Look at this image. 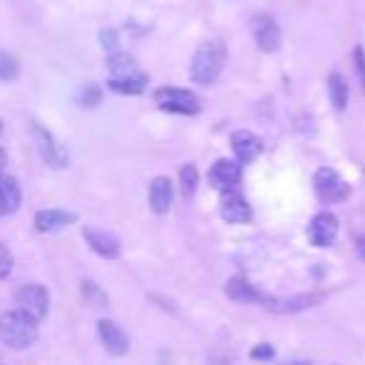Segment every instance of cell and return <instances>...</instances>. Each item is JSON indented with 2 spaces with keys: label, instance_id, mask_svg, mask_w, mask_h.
I'll list each match as a JSON object with an SVG mask.
<instances>
[{
  "label": "cell",
  "instance_id": "cell-18",
  "mask_svg": "<svg viewBox=\"0 0 365 365\" xmlns=\"http://www.w3.org/2000/svg\"><path fill=\"white\" fill-rule=\"evenodd\" d=\"M225 295L235 303H263L265 295L243 278H230L225 283Z\"/></svg>",
  "mask_w": 365,
  "mask_h": 365
},
{
  "label": "cell",
  "instance_id": "cell-33",
  "mask_svg": "<svg viewBox=\"0 0 365 365\" xmlns=\"http://www.w3.org/2000/svg\"><path fill=\"white\" fill-rule=\"evenodd\" d=\"M3 130H6V125H3V120H0V135H3Z\"/></svg>",
  "mask_w": 365,
  "mask_h": 365
},
{
  "label": "cell",
  "instance_id": "cell-11",
  "mask_svg": "<svg viewBox=\"0 0 365 365\" xmlns=\"http://www.w3.org/2000/svg\"><path fill=\"white\" fill-rule=\"evenodd\" d=\"M33 133H36V138H38V148H41L43 160L51 168H66L68 150L56 140V135H53L51 130H46L43 125H38V123H33Z\"/></svg>",
  "mask_w": 365,
  "mask_h": 365
},
{
  "label": "cell",
  "instance_id": "cell-4",
  "mask_svg": "<svg viewBox=\"0 0 365 365\" xmlns=\"http://www.w3.org/2000/svg\"><path fill=\"white\" fill-rule=\"evenodd\" d=\"M315 195H318L323 203H343L350 195V185L340 178L338 170L333 168H320L313 178Z\"/></svg>",
  "mask_w": 365,
  "mask_h": 365
},
{
  "label": "cell",
  "instance_id": "cell-29",
  "mask_svg": "<svg viewBox=\"0 0 365 365\" xmlns=\"http://www.w3.org/2000/svg\"><path fill=\"white\" fill-rule=\"evenodd\" d=\"M355 68L360 73V81H363V88H365V56H363V48H355Z\"/></svg>",
  "mask_w": 365,
  "mask_h": 365
},
{
  "label": "cell",
  "instance_id": "cell-24",
  "mask_svg": "<svg viewBox=\"0 0 365 365\" xmlns=\"http://www.w3.org/2000/svg\"><path fill=\"white\" fill-rule=\"evenodd\" d=\"M195 188H198V168L193 163H188V165L180 168V190L188 198V195L195 193Z\"/></svg>",
  "mask_w": 365,
  "mask_h": 365
},
{
  "label": "cell",
  "instance_id": "cell-12",
  "mask_svg": "<svg viewBox=\"0 0 365 365\" xmlns=\"http://www.w3.org/2000/svg\"><path fill=\"white\" fill-rule=\"evenodd\" d=\"M98 335H101L103 348H106L108 355H113V358H120V355H125L128 348H130L128 335L123 333V328L115 320H108V318L98 320Z\"/></svg>",
  "mask_w": 365,
  "mask_h": 365
},
{
  "label": "cell",
  "instance_id": "cell-27",
  "mask_svg": "<svg viewBox=\"0 0 365 365\" xmlns=\"http://www.w3.org/2000/svg\"><path fill=\"white\" fill-rule=\"evenodd\" d=\"M250 358L258 360V363H268V360H273V358H275L273 345H270V343H258L253 350H250Z\"/></svg>",
  "mask_w": 365,
  "mask_h": 365
},
{
  "label": "cell",
  "instance_id": "cell-3",
  "mask_svg": "<svg viewBox=\"0 0 365 365\" xmlns=\"http://www.w3.org/2000/svg\"><path fill=\"white\" fill-rule=\"evenodd\" d=\"M153 98L160 110L178 113V115H195L200 110V98L182 88H158Z\"/></svg>",
  "mask_w": 365,
  "mask_h": 365
},
{
  "label": "cell",
  "instance_id": "cell-2",
  "mask_svg": "<svg viewBox=\"0 0 365 365\" xmlns=\"http://www.w3.org/2000/svg\"><path fill=\"white\" fill-rule=\"evenodd\" d=\"M225 66V48L218 41H208L193 53L190 61V78L198 86H213Z\"/></svg>",
  "mask_w": 365,
  "mask_h": 365
},
{
  "label": "cell",
  "instance_id": "cell-20",
  "mask_svg": "<svg viewBox=\"0 0 365 365\" xmlns=\"http://www.w3.org/2000/svg\"><path fill=\"white\" fill-rule=\"evenodd\" d=\"M325 86H328V98L330 103H333L335 110H345V106H348V81H345L340 73H330L328 81H325Z\"/></svg>",
  "mask_w": 365,
  "mask_h": 365
},
{
  "label": "cell",
  "instance_id": "cell-7",
  "mask_svg": "<svg viewBox=\"0 0 365 365\" xmlns=\"http://www.w3.org/2000/svg\"><path fill=\"white\" fill-rule=\"evenodd\" d=\"M240 180H243V165L235 160L220 158L208 170V182L215 190H220V193H225V190H238Z\"/></svg>",
  "mask_w": 365,
  "mask_h": 365
},
{
  "label": "cell",
  "instance_id": "cell-1",
  "mask_svg": "<svg viewBox=\"0 0 365 365\" xmlns=\"http://www.w3.org/2000/svg\"><path fill=\"white\" fill-rule=\"evenodd\" d=\"M0 340L13 350H26L38 340V320L18 310L0 315Z\"/></svg>",
  "mask_w": 365,
  "mask_h": 365
},
{
  "label": "cell",
  "instance_id": "cell-26",
  "mask_svg": "<svg viewBox=\"0 0 365 365\" xmlns=\"http://www.w3.org/2000/svg\"><path fill=\"white\" fill-rule=\"evenodd\" d=\"M101 46L106 48L108 53H118V46H120V38H118V31L108 28V31H101Z\"/></svg>",
  "mask_w": 365,
  "mask_h": 365
},
{
  "label": "cell",
  "instance_id": "cell-14",
  "mask_svg": "<svg viewBox=\"0 0 365 365\" xmlns=\"http://www.w3.org/2000/svg\"><path fill=\"white\" fill-rule=\"evenodd\" d=\"M230 145H233V153L240 165H248V163H253L263 153V140L250 130H235L230 135Z\"/></svg>",
  "mask_w": 365,
  "mask_h": 365
},
{
  "label": "cell",
  "instance_id": "cell-10",
  "mask_svg": "<svg viewBox=\"0 0 365 365\" xmlns=\"http://www.w3.org/2000/svg\"><path fill=\"white\" fill-rule=\"evenodd\" d=\"M338 238V218L333 213H318L308 225V240L315 248H328Z\"/></svg>",
  "mask_w": 365,
  "mask_h": 365
},
{
  "label": "cell",
  "instance_id": "cell-21",
  "mask_svg": "<svg viewBox=\"0 0 365 365\" xmlns=\"http://www.w3.org/2000/svg\"><path fill=\"white\" fill-rule=\"evenodd\" d=\"M108 88H110L113 93H120V96H140L148 88V76L140 73V76H135V78H110Z\"/></svg>",
  "mask_w": 365,
  "mask_h": 365
},
{
  "label": "cell",
  "instance_id": "cell-16",
  "mask_svg": "<svg viewBox=\"0 0 365 365\" xmlns=\"http://www.w3.org/2000/svg\"><path fill=\"white\" fill-rule=\"evenodd\" d=\"M23 203V190L21 182L13 175H3L0 173V218L16 213Z\"/></svg>",
  "mask_w": 365,
  "mask_h": 365
},
{
  "label": "cell",
  "instance_id": "cell-22",
  "mask_svg": "<svg viewBox=\"0 0 365 365\" xmlns=\"http://www.w3.org/2000/svg\"><path fill=\"white\" fill-rule=\"evenodd\" d=\"M21 76V63L8 51H0V83H13Z\"/></svg>",
  "mask_w": 365,
  "mask_h": 365
},
{
  "label": "cell",
  "instance_id": "cell-6",
  "mask_svg": "<svg viewBox=\"0 0 365 365\" xmlns=\"http://www.w3.org/2000/svg\"><path fill=\"white\" fill-rule=\"evenodd\" d=\"M325 300V293H300V295H290V298H270L265 295L263 303L268 310L278 315H293V313H300V310H308V308H315L318 303Z\"/></svg>",
  "mask_w": 365,
  "mask_h": 365
},
{
  "label": "cell",
  "instance_id": "cell-31",
  "mask_svg": "<svg viewBox=\"0 0 365 365\" xmlns=\"http://www.w3.org/2000/svg\"><path fill=\"white\" fill-rule=\"evenodd\" d=\"M6 163H8V153L3 150V148H0V170H3V168H6Z\"/></svg>",
  "mask_w": 365,
  "mask_h": 365
},
{
  "label": "cell",
  "instance_id": "cell-15",
  "mask_svg": "<svg viewBox=\"0 0 365 365\" xmlns=\"http://www.w3.org/2000/svg\"><path fill=\"white\" fill-rule=\"evenodd\" d=\"M76 220H78V215L71 213V210H58V208L38 210L36 230L38 233H56V230H63V228H68V225H73Z\"/></svg>",
  "mask_w": 365,
  "mask_h": 365
},
{
  "label": "cell",
  "instance_id": "cell-19",
  "mask_svg": "<svg viewBox=\"0 0 365 365\" xmlns=\"http://www.w3.org/2000/svg\"><path fill=\"white\" fill-rule=\"evenodd\" d=\"M108 71H110V78H135L140 76V68L125 53H113L108 56Z\"/></svg>",
  "mask_w": 365,
  "mask_h": 365
},
{
  "label": "cell",
  "instance_id": "cell-23",
  "mask_svg": "<svg viewBox=\"0 0 365 365\" xmlns=\"http://www.w3.org/2000/svg\"><path fill=\"white\" fill-rule=\"evenodd\" d=\"M101 101H103L101 88L93 86V83H86V86L76 93V103L81 108H98V106H101Z\"/></svg>",
  "mask_w": 365,
  "mask_h": 365
},
{
  "label": "cell",
  "instance_id": "cell-28",
  "mask_svg": "<svg viewBox=\"0 0 365 365\" xmlns=\"http://www.w3.org/2000/svg\"><path fill=\"white\" fill-rule=\"evenodd\" d=\"M11 270H13V255L6 245L0 243V280H6L11 275Z\"/></svg>",
  "mask_w": 365,
  "mask_h": 365
},
{
  "label": "cell",
  "instance_id": "cell-32",
  "mask_svg": "<svg viewBox=\"0 0 365 365\" xmlns=\"http://www.w3.org/2000/svg\"><path fill=\"white\" fill-rule=\"evenodd\" d=\"M288 365H313V363H308V360H293V363H288Z\"/></svg>",
  "mask_w": 365,
  "mask_h": 365
},
{
  "label": "cell",
  "instance_id": "cell-25",
  "mask_svg": "<svg viewBox=\"0 0 365 365\" xmlns=\"http://www.w3.org/2000/svg\"><path fill=\"white\" fill-rule=\"evenodd\" d=\"M83 298L91 305H98V308H106L108 305V293L101 285L93 283V280H83Z\"/></svg>",
  "mask_w": 365,
  "mask_h": 365
},
{
  "label": "cell",
  "instance_id": "cell-30",
  "mask_svg": "<svg viewBox=\"0 0 365 365\" xmlns=\"http://www.w3.org/2000/svg\"><path fill=\"white\" fill-rule=\"evenodd\" d=\"M355 250H358V258L365 263V238H363V235H358V238H355Z\"/></svg>",
  "mask_w": 365,
  "mask_h": 365
},
{
  "label": "cell",
  "instance_id": "cell-8",
  "mask_svg": "<svg viewBox=\"0 0 365 365\" xmlns=\"http://www.w3.org/2000/svg\"><path fill=\"white\" fill-rule=\"evenodd\" d=\"M250 33H253L255 43L263 53H275L280 48V41H283L278 23L270 16H255L253 23H250Z\"/></svg>",
  "mask_w": 365,
  "mask_h": 365
},
{
  "label": "cell",
  "instance_id": "cell-13",
  "mask_svg": "<svg viewBox=\"0 0 365 365\" xmlns=\"http://www.w3.org/2000/svg\"><path fill=\"white\" fill-rule=\"evenodd\" d=\"M250 205L245 203V198L240 195V190H225L220 195V218L225 223H233V225H243L250 220Z\"/></svg>",
  "mask_w": 365,
  "mask_h": 365
},
{
  "label": "cell",
  "instance_id": "cell-5",
  "mask_svg": "<svg viewBox=\"0 0 365 365\" xmlns=\"http://www.w3.org/2000/svg\"><path fill=\"white\" fill-rule=\"evenodd\" d=\"M16 303L23 313L33 315L36 320H43L48 315V308H51V295L43 285L28 283L16 290Z\"/></svg>",
  "mask_w": 365,
  "mask_h": 365
},
{
  "label": "cell",
  "instance_id": "cell-17",
  "mask_svg": "<svg viewBox=\"0 0 365 365\" xmlns=\"http://www.w3.org/2000/svg\"><path fill=\"white\" fill-rule=\"evenodd\" d=\"M148 198H150V208L155 210L158 215L168 213L173 205V182L170 178L165 175H158L155 180L150 182V193H148Z\"/></svg>",
  "mask_w": 365,
  "mask_h": 365
},
{
  "label": "cell",
  "instance_id": "cell-9",
  "mask_svg": "<svg viewBox=\"0 0 365 365\" xmlns=\"http://www.w3.org/2000/svg\"><path fill=\"white\" fill-rule=\"evenodd\" d=\"M83 238H86L88 248L96 255H101V258H106V260L120 258V240H118V235L108 233V230H101V228H83Z\"/></svg>",
  "mask_w": 365,
  "mask_h": 365
}]
</instances>
